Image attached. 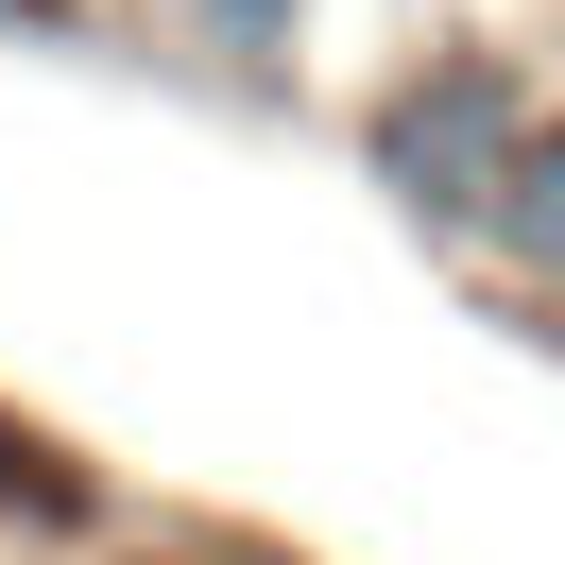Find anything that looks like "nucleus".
<instances>
[{
  "mask_svg": "<svg viewBox=\"0 0 565 565\" xmlns=\"http://www.w3.org/2000/svg\"><path fill=\"white\" fill-rule=\"evenodd\" d=\"M189 52L241 86H309V0H189Z\"/></svg>",
  "mask_w": 565,
  "mask_h": 565,
  "instance_id": "nucleus-3",
  "label": "nucleus"
},
{
  "mask_svg": "<svg viewBox=\"0 0 565 565\" xmlns=\"http://www.w3.org/2000/svg\"><path fill=\"white\" fill-rule=\"evenodd\" d=\"M531 104H548V86H531V52H497V35H428V52H394V70L343 104V138H360V189H377V206L412 223V241H462Z\"/></svg>",
  "mask_w": 565,
  "mask_h": 565,
  "instance_id": "nucleus-1",
  "label": "nucleus"
},
{
  "mask_svg": "<svg viewBox=\"0 0 565 565\" xmlns=\"http://www.w3.org/2000/svg\"><path fill=\"white\" fill-rule=\"evenodd\" d=\"M462 257H480V275H514L531 309H565V86L514 120V154H497V189H480V223H462Z\"/></svg>",
  "mask_w": 565,
  "mask_h": 565,
  "instance_id": "nucleus-2",
  "label": "nucleus"
},
{
  "mask_svg": "<svg viewBox=\"0 0 565 565\" xmlns=\"http://www.w3.org/2000/svg\"><path fill=\"white\" fill-rule=\"evenodd\" d=\"M0 531H86V480H70L18 412H0Z\"/></svg>",
  "mask_w": 565,
  "mask_h": 565,
  "instance_id": "nucleus-4",
  "label": "nucleus"
}]
</instances>
